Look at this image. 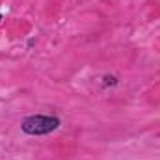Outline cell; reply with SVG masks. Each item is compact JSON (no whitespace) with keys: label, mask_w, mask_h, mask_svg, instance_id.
I'll return each mask as SVG.
<instances>
[{"label":"cell","mask_w":160,"mask_h":160,"mask_svg":"<svg viewBox=\"0 0 160 160\" xmlns=\"http://www.w3.org/2000/svg\"><path fill=\"white\" fill-rule=\"evenodd\" d=\"M0 21H2V13H0Z\"/></svg>","instance_id":"obj_3"},{"label":"cell","mask_w":160,"mask_h":160,"mask_svg":"<svg viewBox=\"0 0 160 160\" xmlns=\"http://www.w3.org/2000/svg\"><path fill=\"white\" fill-rule=\"evenodd\" d=\"M60 125L62 121L56 116H28L21 123V130L28 136H45L54 132Z\"/></svg>","instance_id":"obj_1"},{"label":"cell","mask_w":160,"mask_h":160,"mask_svg":"<svg viewBox=\"0 0 160 160\" xmlns=\"http://www.w3.org/2000/svg\"><path fill=\"white\" fill-rule=\"evenodd\" d=\"M102 80H104V86H116V84H118L116 77H108V75H106Z\"/></svg>","instance_id":"obj_2"}]
</instances>
